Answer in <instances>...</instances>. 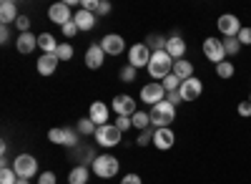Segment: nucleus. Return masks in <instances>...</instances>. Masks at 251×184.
Segmentation results:
<instances>
[{
    "label": "nucleus",
    "mask_w": 251,
    "mask_h": 184,
    "mask_svg": "<svg viewBox=\"0 0 251 184\" xmlns=\"http://www.w3.org/2000/svg\"><path fill=\"white\" fill-rule=\"evenodd\" d=\"M10 40V31H8V26H3L0 28V43H8Z\"/></svg>",
    "instance_id": "obj_47"
},
{
    "label": "nucleus",
    "mask_w": 251,
    "mask_h": 184,
    "mask_svg": "<svg viewBox=\"0 0 251 184\" xmlns=\"http://www.w3.org/2000/svg\"><path fill=\"white\" fill-rule=\"evenodd\" d=\"M96 129H98V126L93 124L88 116H86V119H80L78 124H75V131H78V134H86V136H96Z\"/></svg>",
    "instance_id": "obj_27"
},
{
    "label": "nucleus",
    "mask_w": 251,
    "mask_h": 184,
    "mask_svg": "<svg viewBox=\"0 0 251 184\" xmlns=\"http://www.w3.org/2000/svg\"><path fill=\"white\" fill-rule=\"evenodd\" d=\"M73 46L71 43H58V51H55V56H58V61H71L73 58Z\"/></svg>",
    "instance_id": "obj_30"
},
{
    "label": "nucleus",
    "mask_w": 251,
    "mask_h": 184,
    "mask_svg": "<svg viewBox=\"0 0 251 184\" xmlns=\"http://www.w3.org/2000/svg\"><path fill=\"white\" fill-rule=\"evenodd\" d=\"M166 40H169V38H163L161 33H149L143 43L151 48V53H158V51H166Z\"/></svg>",
    "instance_id": "obj_24"
},
{
    "label": "nucleus",
    "mask_w": 251,
    "mask_h": 184,
    "mask_svg": "<svg viewBox=\"0 0 251 184\" xmlns=\"http://www.w3.org/2000/svg\"><path fill=\"white\" fill-rule=\"evenodd\" d=\"M141 101H143V104H151V106L166 101V89H163V84H158V81L146 84V86L141 89Z\"/></svg>",
    "instance_id": "obj_8"
},
{
    "label": "nucleus",
    "mask_w": 251,
    "mask_h": 184,
    "mask_svg": "<svg viewBox=\"0 0 251 184\" xmlns=\"http://www.w3.org/2000/svg\"><path fill=\"white\" fill-rule=\"evenodd\" d=\"M121 81H123V84H131V81H136V68H133V66H123V68H121Z\"/></svg>",
    "instance_id": "obj_36"
},
{
    "label": "nucleus",
    "mask_w": 251,
    "mask_h": 184,
    "mask_svg": "<svg viewBox=\"0 0 251 184\" xmlns=\"http://www.w3.org/2000/svg\"><path fill=\"white\" fill-rule=\"evenodd\" d=\"M111 106H113V111H116L118 116H128V119L138 111V109H136V101H133L131 96H123V93L113 98V104H111Z\"/></svg>",
    "instance_id": "obj_14"
},
{
    "label": "nucleus",
    "mask_w": 251,
    "mask_h": 184,
    "mask_svg": "<svg viewBox=\"0 0 251 184\" xmlns=\"http://www.w3.org/2000/svg\"><path fill=\"white\" fill-rule=\"evenodd\" d=\"M121 131L116 129V124H106V126H98L96 129V141L100 147H116V144H121Z\"/></svg>",
    "instance_id": "obj_9"
},
{
    "label": "nucleus",
    "mask_w": 251,
    "mask_h": 184,
    "mask_svg": "<svg viewBox=\"0 0 251 184\" xmlns=\"http://www.w3.org/2000/svg\"><path fill=\"white\" fill-rule=\"evenodd\" d=\"M18 182V174L13 167H5V169H0V184H15Z\"/></svg>",
    "instance_id": "obj_32"
},
{
    "label": "nucleus",
    "mask_w": 251,
    "mask_h": 184,
    "mask_svg": "<svg viewBox=\"0 0 251 184\" xmlns=\"http://www.w3.org/2000/svg\"><path fill=\"white\" fill-rule=\"evenodd\" d=\"M38 48L43 51V53H55L58 51V43H55V38L50 33H40L38 35Z\"/></svg>",
    "instance_id": "obj_25"
},
{
    "label": "nucleus",
    "mask_w": 251,
    "mask_h": 184,
    "mask_svg": "<svg viewBox=\"0 0 251 184\" xmlns=\"http://www.w3.org/2000/svg\"><path fill=\"white\" fill-rule=\"evenodd\" d=\"M203 56L211 61V63H221V61H226V48H224V38H216V35H211V38H206L203 40Z\"/></svg>",
    "instance_id": "obj_5"
},
{
    "label": "nucleus",
    "mask_w": 251,
    "mask_h": 184,
    "mask_svg": "<svg viewBox=\"0 0 251 184\" xmlns=\"http://www.w3.org/2000/svg\"><path fill=\"white\" fill-rule=\"evenodd\" d=\"M151 126L153 129H166V126H171L174 124V119H176V106L169 104V101H161V104L151 106Z\"/></svg>",
    "instance_id": "obj_2"
},
{
    "label": "nucleus",
    "mask_w": 251,
    "mask_h": 184,
    "mask_svg": "<svg viewBox=\"0 0 251 184\" xmlns=\"http://www.w3.org/2000/svg\"><path fill=\"white\" fill-rule=\"evenodd\" d=\"M48 18L53 20L55 26H66V23H71L73 20V13H71V8L66 5V3H53L50 8H48Z\"/></svg>",
    "instance_id": "obj_10"
},
{
    "label": "nucleus",
    "mask_w": 251,
    "mask_h": 184,
    "mask_svg": "<svg viewBox=\"0 0 251 184\" xmlns=\"http://www.w3.org/2000/svg\"><path fill=\"white\" fill-rule=\"evenodd\" d=\"M58 63H60V61H58V56L55 53H43V56H40L38 58V73L40 76H53L55 71H58Z\"/></svg>",
    "instance_id": "obj_16"
},
{
    "label": "nucleus",
    "mask_w": 251,
    "mask_h": 184,
    "mask_svg": "<svg viewBox=\"0 0 251 184\" xmlns=\"http://www.w3.org/2000/svg\"><path fill=\"white\" fill-rule=\"evenodd\" d=\"M234 71H236V68H234L231 61H221V63L216 66V76H219V78H224V81H226V78H231V76H234Z\"/></svg>",
    "instance_id": "obj_28"
},
{
    "label": "nucleus",
    "mask_w": 251,
    "mask_h": 184,
    "mask_svg": "<svg viewBox=\"0 0 251 184\" xmlns=\"http://www.w3.org/2000/svg\"><path fill=\"white\" fill-rule=\"evenodd\" d=\"M63 147H68V149L78 147V131L75 129H66V144H63Z\"/></svg>",
    "instance_id": "obj_35"
},
{
    "label": "nucleus",
    "mask_w": 251,
    "mask_h": 184,
    "mask_svg": "<svg viewBox=\"0 0 251 184\" xmlns=\"http://www.w3.org/2000/svg\"><path fill=\"white\" fill-rule=\"evenodd\" d=\"M121 184H143V182H141L138 174H126V177L121 179Z\"/></svg>",
    "instance_id": "obj_44"
},
{
    "label": "nucleus",
    "mask_w": 251,
    "mask_h": 184,
    "mask_svg": "<svg viewBox=\"0 0 251 184\" xmlns=\"http://www.w3.org/2000/svg\"><path fill=\"white\" fill-rule=\"evenodd\" d=\"M174 73L178 76V81L183 84V81L194 78V63H191V61H186V58H181V61H176V63H174Z\"/></svg>",
    "instance_id": "obj_22"
},
{
    "label": "nucleus",
    "mask_w": 251,
    "mask_h": 184,
    "mask_svg": "<svg viewBox=\"0 0 251 184\" xmlns=\"http://www.w3.org/2000/svg\"><path fill=\"white\" fill-rule=\"evenodd\" d=\"M249 104H251V93H249Z\"/></svg>",
    "instance_id": "obj_49"
},
{
    "label": "nucleus",
    "mask_w": 251,
    "mask_h": 184,
    "mask_svg": "<svg viewBox=\"0 0 251 184\" xmlns=\"http://www.w3.org/2000/svg\"><path fill=\"white\" fill-rule=\"evenodd\" d=\"M153 144H156V149H161V152H169V149L176 144V134L171 131V126L153 129Z\"/></svg>",
    "instance_id": "obj_13"
},
{
    "label": "nucleus",
    "mask_w": 251,
    "mask_h": 184,
    "mask_svg": "<svg viewBox=\"0 0 251 184\" xmlns=\"http://www.w3.org/2000/svg\"><path fill=\"white\" fill-rule=\"evenodd\" d=\"M103 58H106V51L100 48V43L96 46H88V51H86V66L91 68V71H98L100 66H103Z\"/></svg>",
    "instance_id": "obj_18"
},
{
    "label": "nucleus",
    "mask_w": 251,
    "mask_h": 184,
    "mask_svg": "<svg viewBox=\"0 0 251 184\" xmlns=\"http://www.w3.org/2000/svg\"><path fill=\"white\" fill-rule=\"evenodd\" d=\"M178 93H181V98L183 101H196L201 93H203V84H201V78H188V81H183L181 84V89H178Z\"/></svg>",
    "instance_id": "obj_11"
},
{
    "label": "nucleus",
    "mask_w": 251,
    "mask_h": 184,
    "mask_svg": "<svg viewBox=\"0 0 251 184\" xmlns=\"http://www.w3.org/2000/svg\"><path fill=\"white\" fill-rule=\"evenodd\" d=\"M166 53H169L174 61H181L183 56H186V40L176 33V35H171L169 40H166Z\"/></svg>",
    "instance_id": "obj_17"
},
{
    "label": "nucleus",
    "mask_w": 251,
    "mask_h": 184,
    "mask_svg": "<svg viewBox=\"0 0 251 184\" xmlns=\"http://www.w3.org/2000/svg\"><path fill=\"white\" fill-rule=\"evenodd\" d=\"M18 18H20V13H18V5L13 3V0H3V3H0V20H3V26H8V23H15Z\"/></svg>",
    "instance_id": "obj_21"
},
{
    "label": "nucleus",
    "mask_w": 251,
    "mask_h": 184,
    "mask_svg": "<svg viewBox=\"0 0 251 184\" xmlns=\"http://www.w3.org/2000/svg\"><path fill=\"white\" fill-rule=\"evenodd\" d=\"M111 13V3H108V0H100V3H98V15H108Z\"/></svg>",
    "instance_id": "obj_46"
},
{
    "label": "nucleus",
    "mask_w": 251,
    "mask_h": 184,
    "mask_svg": "<svg viewBox=\"0 0 251 184\" xmlns=\"http://www.w3.org/2000/svg\"><path fill=\"white\" fill-rule=\"evenodd\" d=\"M136 144H138V147H149V144H153V129L141 131V134H138V139H136Z\"/></svg>",
    "instance_id": "obj_33"
},
{
    "label": "nucleus",
    "mask_w": 251,
    "mask_h": 184,
    "mask_svg": "<svg viewBox=\"0 0 251 184\" xmlns=\"http://www.w3.org/2000/svg\"><path fill=\"white\" fill-rule=\"evenodd\" d=\"M15 28H18L20 33H28V31H30V18H28V15H20V18L15 20Z\"/></svg>",
    "instance_id": "obj_38"
},
{
    "label": "nucleus",
    "mask_w": 251,
    "mask_h": 184,
    "mask_svg": "<svg viewBox=\"0 0 251 184\" xmlns=\"http://www.w3.org/2000/svg\"><path fill=\"white\" fill-rule=\"evenodd\" d=\"M151 48L146 46V43H136V46H131V51H128V66H133L136 71L138 68H149V63H151Z\"/></svg>",
    "instance_id": "obj_6"
},
{
    "label": "nucleus",
    "mask_w": 251,
    "mask_h": 184,
    "mask_svg": "<svg viewBox=\"0 0 251 184\" xmlns=\"http://www.w3.org/2000/svg\"><path fill=\"white\" fill-rule=\"evenodd\" d=\"M241 46H251V28H241V33L236 35Z\"/></svg>",
    "instance_id": "obj_42"
},
{
    "label": "nucleus",
    "mask_w": 251,
    "mask_h": 184,
    "mask_svg": "<svg viewBox=\"0 0 251 184\" xmlns=\"http://www.w3.org/2000/svg\"><path fill=\"white\" fill-rule=\"evenodd\" d=\"M58 182V177H55V172H43L38 177V184H55Z\"/></svg>",
    "instance_id": "obj_41"
},
{
    "label": "nucleus",
    "mask_w": 251,
    "mask_h": 184,
    "mask_svg": "<svg viewBox=\"0 0 251 184\" xmlns=\"http://www.w3.org/2000/svg\"><path fill=\"white\" fill-rule=\"evenodd\" d=\"M98 3H100V0H83V3H80V10H88V13H98Z\"/></svg>",
    "instance_id": "obj_40"
},
{
    "label": "nucleus",
    "mask_w": 251,
    "mask_h": 184,
    "mask_svg": "<svg viewBox=\"0 0 251 184\" xmlns=\"http://www.w3.org/2000/svg\"><path fill=\"white\" fill-rule=\"evenodd\" d=\"M131 121H133V129L146 131V129L151 126V114H149V111H136V114L131 116Z\"/></svg>",
    "instance_id": "obj_26"
},
{
    "label": "nucleus",
    "mask_w": 251,
    "mask_h": 184,
    "mask_svg": "<svg viewBox=\"0 0 251 184\" xmlns=\"http://www.w3.org/2000/svg\"><path fill=\"white\" fill-rule=\"evenodd\" d=\"M60 31H63V35H66V38H73L75 33H80V28L75 26V20H71V23H66V26H63Z\"/></svg>",
    "instance_id": "obj_39"
},
{
    "label": "nucleus",
    "mask_w": 251,
    "mask_h": 184,
    "mask_svg": "<svg viewBox=\"0 0 251 184\" xmlns=\"http://www.w3.org/2000/svg\"><path fill=\"white\" fill-rule=\"evenodd\" d=\"M116 129L123 134V131H128V129H133V121L128 119V116H118L116 119Z\"/></svg>",
    "instance_id": "obj_37"
},
{
    "label": "nucleus",
    "mask_w": 251,
    "mask_h": 184,
    "mask_svg": "<svg viewBox=\"0 0 251 184\" xmlns=\"http://www.w3.org/2000/svg\"><path fill=\"white\" fill-rule=\"evenodd\" d=\"M236 111H239V116H244V119H251V104H249V101H241Z\"/></svg>",
    "instance_id": "obj_43"
},
{
    "label": "nucleus",
    "mask_w": 251,
    "mask_h": 184,
    "mask_svg": "<svg viewBox=\"0 0 251 184\" xmlns=\"http://www.w3.org/2000/svg\"><path fill=\"white\" fill-rule=\"evenodd\" d=\"M48 139L53 141V144H66V129H50Z\"/></svg>",
    "instance_id": "obj_34"
},
{
    "label": "nucleus",
    "mask_w": 251,
    "mask_h": 184,
    "mask_svg": "<svg viewBox=\"0 0 251 184\" xmlns=\"http://www.w3.org/2000/svg\"><path fill=\"white\" fill-rule=\"evenodd\" d=\"M216 26H219V33H224V38H236L239 33H241V20L234 15V13H224V15H219V20H216Z\"/></svg>",
    "instance_id": "obj_7"
},
{
    "label": "nucleus",
    "mask_w": 251,
    "mask_h": 184,
    "mask_svg": "<svg viewBox=\"0 0 251 184\" xmlns=\"http://www.w3.org/2000/svg\"><path fill=\"white\" fill-rule=\"evenodd\" d=\"M73 20H75V26L80 28V33H88V31L96 28V15L88 13V10H78V13H73Z\"/></svg>",
    "instance_id": "obj_20"
},
{
    "label": "nucleus",
    "mask_w": 251,
    "mask_h": 184,
    "mask_svg": "<svg viewBox=\"0 0 251 184\" xmlns=\"http://www.w3.org/2000/svg\"><path fill=\"white\" fill-rule=\"evenodd\" d=\"M161 84H163L166 93H174V91H178V89H181V81H178V76H176V73H171V76H166V78L161 81Z\"/></svg>",
    "instance_id": "obj_29"
},
{
    "label": "nucleus",
    "mask_w": 251,
    "mask_h": 184,
    "mask_svg": "<svg viewBox=\"0 0 251 184\" xmlns=\"http://www.w3.org/2000/svg\"><path fill=\"white\" fill-rule=\"evenodd\" d=\"M13 169H15L18 179H33L38 174V159L33 154H18L13 161Z\"/></svg>",
    "instance_id": "obj_4"
},
{
    "label": "nucleus",
    "mask_w": 251,
    "mask_h": 184,
    "mask_svg": "<svg viewBox=\"0 0 251 184\" xmlns=\"http://www.w3.org/2000/svg\"><path fill=\"white\" fill-rule=\"evenodd\" d=\"M166 101H169V104H174V106H178L183 98H181V93H178V91H174V93H166Z\"/></svg>",
    "instance_id": "obj_45"
},
{
    "label": "nucleus",
    "mask_w": 251,
    "mask_h": 184,
    "mask_svg": "<svg viewBox=\"0 0 251 184\" xmlns=\"http://www.w3.org/2000/svg\"><path fill=\"white\" fill-rule=\"evenodd\" d=\"M88 177H91L88 167H86V164H78V167L71 169V174H68V184H88Z\"/></svg>",
    "instance_id": "obj_23"
},
{
    "label": "nucleus",
    "mask_w": 251,
    "mask_h": 184,
    "mask_svg": "<svg viewBox=\"0 0 251 184\" xmlns=\"http://www.w3.org/2000/svg\"><path fill=\"white\" fill-rule=\"evenodd\" d=\"M174 63H176V61H174L169 53H166V51H158V53H153V56H151L149 76L161 84V81H163L166 76H171V73H174Z\"/></svg>",
    "instance_id": "obj_1"
},
{
    "label": "nucleus",
    "mask_w": 251,
    "mask_h": 184,
    "mask_svg": "<svg viewBox=\"0 0 251 184\" xmlns=\"http://www.w3.org/2000/svg\"><path fill=\"white\" fill-rule=\"evenodd\" d=\"M108 106L106 104H103V101H93V104H91V109H88V119L93 121V124L96 126H106L108 124Z\"/></svg>",
    "instance_id": "obj_15"
},
{
    "label": "nucleus",
    "mask_w": 251,
    "mask_h": 184,
    "mask_svg": "<svg viewBox=\"0 0 251 184\" xmlns=\"http://www.w3.org/2000/svg\"><path fill=\"white\" fill-rule=\"evenodd\" d=\"M35 46H38V38H35L33 33H20V35L15 38V48H18V53H23V56L33 53Z\"/></svg>",
    "instance_id": "obj_19"
},
{
    "label": "nucleus",
    "mask_w": 251,
    "mask_h": 184,
    "mask_svg": "<svg viewBox=\"0 0 251 184\" xmlns=\"http://www.w3.org/2000/svg\"><path fill=\"white\" fill-rule=\"evenodd\" d=\"M15 184H30V179H18Z\"/></svg>",
    "instance_id": "obj_48"
},
{
    "label": "nucleus",
    "mask_w": 251,
    "mask_h": 184,
    "mask_svg": "<svg viewBox=\"0 0 251 184\" xmlns=\"http://www.w3.org/2000/svg\"><path fill=\"white\" fill-rule=\"evenodd\" d=\"M100 48L106 51V56H121L126 51V40L121 35H116V33H108V35H103Z\"/></svg>",
    "instance_id": "obj_12"
},
{
    "label": "nucleus",
    "mask_w": 251,
    "mask_h": 184,
    "mask_svg": "<svg viewBox=\"0 0 251 184\" xmlns=\"http://www.w3.org/2000/svg\"><path fill=\"white\" fill-rule=\"evenodd\" d=\"M91 169H93L96 177H100V179H111V177L118 174L121 164H118V159H116V156H111V154H100V156L93 159Z\"/></svg>",
    "instance_id": "obj_3"
},
{
    "label": "nucleus",
    "mask_w": 251,
    "mask_h": 184,
    "mask_svg": "<svg viewBox=\"0 0 251 184\" xmlns=\"http://www.w3.org/2000/svg\"><path fill=\"white\" fill-rule=\"evenodd\" d=\"M224 48H226V56H236L241 51L239 38H224Z\"/></svg>",
    "instance_id": "obj_31"
}]
</instances>
